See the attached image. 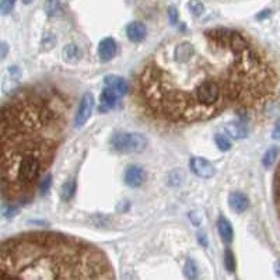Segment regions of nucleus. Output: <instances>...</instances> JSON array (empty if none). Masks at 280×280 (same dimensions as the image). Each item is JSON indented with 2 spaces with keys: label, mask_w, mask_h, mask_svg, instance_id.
Returning a JSON list of instances; mask_svg holds the SVG:
<instances>
[{
  "label": "nucleus",
  "mask_w": 280,
  "mask_h": 280,
  "mask_svg": "<svg viewBox=\"0 0 280 280\" xmlns=\"http://www.w3.org/2000/svg\"><path fill=\"white\" fill-rule=\"evenodd\" d=\"M277 86V70L262 48L238 31L212 28L163 42L143 64L136 90L150 118L191 125L230 110H259Z\"/></svg>",
  "instance_id": "nucleus-1"
},
{
  "label": "nucleus",
  "mask_w": 280,
  "mask_h": 280,
  "mask_svg": "<svg viewBox=\"0 0 280 280\" xmlns=\"http://www.w3.org/2000/svg\"><path fill=\"white\" fill-rule=\"evenodd\" d=\"M64 99L44 88H25L2 107V196L27 202L52 164L66 128Z\"/></svg>",
  "instance_id": "nucleus-2"
},
{
  "label": "nucleus",
  "mask_w": 280,
  "mask_h": 280,
  "mask_svg": "<svg viewBox=\"0 0 280 280\" xmlns=\"http://www.w3.org/2000/svg\"><path fill=\"white\" fill-rule=\"evenodd\" d=\"M111 146L119 153H140L147 146V140L139 133L118 132L111 137Z\"/></svg>",
  "instance_id": "nucleus-3"
},
{
  "label": "nucleus",
  "mask_w": 280,
  "mask_h": 280,
  "mask_svg": "<svg viewBox=\"0 0 280 280\" xmlns=\"http://www.w3.org/2000/svg\"><path fill=\"white\" fill-rule=\"evenodd\" d=\"M94 110V97L93 94L86 93L82 97V101L79 104V110L76 112V117H75V125L77 128L83 126L84 123L87 122L88 118L91 117V112Z\"/></svg>",
  "instance_id": "nucleus-4"
},
{
  "label": "nucleus",
  "mask_w": 280,
  "mask_h": 280,
  "mask_svg": "<svg viewBox=\"0 0 280 280\" xmlns=\"http://www.w3.org/2000/svg\"><path fill=\"white\" fill-rule=\"evenodd\" d=\"M191 169L195 174L200 177V178H212L213 175L216 174V169L213 167V164L207 161L206 158L202 157H193L189 161Z\"/></svg>",
  "instance_id": "nucleus-5"
},
{
  "label": "nucleus",
  "mask_w": 280,
  "mask_h": 280,
  "mask_svg": "<svg viewBox=\"0 0 280 280\" xmlns=\"http://www.w3.org/2000/svg\"><path fill=\"white\" fill-rule=\"evenodd\" d=\"M146 181V172L142 167L133 165V167H129L125 172V182L128 184L129 187L137 188L140 185H143V182Z\"/></svg>",
  "instance_id": "nucleus-6"
},
{
  "label": "nucleus",
  "mask_w": 280,
  "mask_h": 280,
  "mask_svg": "<svg viewBox=\"0 0 280 280\" xmlns=\"http://www.w3.org/2000/svg\"><path fill=\"white\" fill-rule=\"evenodd\" d=\"M115 53H117V42H115V40H112V38H105V40H102V41L99 42L98 55L99 59H101L102 62L111 60V59L115 56Z\"/></svg>",
  "instance_id": "nucleus-7"
},
{
  "label": "nucleus",
  "mask_w": 280,
  "mask_h": 280,
  "mask_svg": "<svg viewBox=\"0 0 280 280\" xmlns=\"http://www.w3.org/2000/svg\"><path fill=\"white\" fill-rule=\"evenodd\" d=\"M228 204L230 207L237 212V213H242L245 210L248 209V204H250V200L245 196L244 193L241 192H233L230 193L228 196Z\"/></svg>",
  "instance_id": "nucleus-8"
},
{
  "label": "nucleus",
  "mask_w": 280,
  "mask_h": 280,
  "mask_svg": "<svg viewBox=\"0 0 280 280\" xmlns=\"http://www.w3.org/2000/svg\"><path fill=\"white\" fill-rule=\"evenodd\" d=\"M101 104H99V112H107L115 107L118 99V94L110 87H105L101 93Z\"/></svg>",
  "instance_id": "nucleus-9"
},
{
  "label": "nucleus",
  "mask_w": 280,
  "mask_h": 280,
  "mask_svg": "<svg viewBox=\"0 0 280 280\" xmlns=\"http://www.w3.org/2000/svg\"><path fill=\"white\" fill-rule=\"evenodd\" d=\"M105 86L110 87L111 90H114L115 93L118 94V97H122L123 94H126L128 91V84L123 80L122 77L114 76V75H110V76L105 77Z\"/></svg>",
  "instance_id": "nucleus-10"
},
{
  "label": "nucleus",
  "mask_w": 280,
  "mask_h": 280,
  "mask_svg": "<svg viewBox=\"0 0 280 280\" xmlns=\"http://www.w3.org/2000/svg\"><path fill=\"white\" fill-rule=\"evenodd\" d=\"M126 35H128V38L132 42L143 41V38L146 37V27H145V24L137 23V21L130 23L128 25V28H126Z\"/></svg>",
  "instance_id": "nucleus-11"
},
{
  "label": "nucleus",
  "mask_w": 280,
  "mask_h": 280,
  "mask_svg": "<svg viewBox=\"0 0 280 280\" xmlns=\"http://www.w3.org/2000/svg\"><path fill=\"white\" fill-rule=\"evenodd\" d=\"M217 228H219V234L222 235L223 241L230 242V241L233 239V227H231V224H230V222H228L227 219L220 217L219 222H217Z\"/></svg>",
  "instance_id": "nucleus-12"
},
{
  "label": "nucleus",
  "mask_w": 280,
  "mask_h": 280,
  "mask_svg": "<svg viewBox=\"0 0 280 280\" xmlns=\"http://www.w3.org/2000/svg\"><path fill=\"white\" fill-rule=\"evenodd\" d=\"M228 133L235 139H242L248 133V129L242 122H230L227 126Z\"/></svg>",
  "instance_id": "nucleus-13"
},
{
  "label": "nucleus",
  "mask_w": 280,
  "mask_h": 280,
  "mask_svg": "<svg viewBox=\"0 0 280 280\" xmlns=\"http://www.w3.org/2000/svg\"><path fill=\"white\" fill-rule=\"evenodd\" d=\"M273 199H274V207L277 212V217L280 220V164L277 169H276V174H274V181H273Z\"/></svg>",
  "instance_id": "nucleus-14"
},
{
  "label": "nucleus",
  "mask_w": 280,
  "mask_h": 280,
  "mask_svg": "<svg viewBox=\"0 0 280 280\" xmlns=\"http://www.w3.org/2000/svg\"><path fill=\"white\" fill-rule=\"evenodd\" d=\"M184 273L187 276L188 280H196L199 276V269L198 265L195 263V261L192 259H188L185 266H184Z\"/></svg>",
  "instance_id": "nucleus-15"
},
{
  "label": "nucleus",
  "mask_w": 280,
  "mask_h": 280,
  "mask_svg": "<svg viewBox=\"0 0 280 280\" xmlns=\"http://www.w3.org/2000/svg\"><path fill=\"white\" fill-rule=\"evenodd\" d=\"M63 56L66 60H69V62H75L77 59L80 58V51H79V48L75 44H67L66 47L63 48Z\"/></svg>",
  "instance_id": "nucleus-16"
},
{
  "label": "nucleus",
  "mask_w": 280,
  "mask_h": 280,
  "mask_svg": "<svg viewBox=\"0 0 280 280\" xmlns=\"http://www.w3.org/2000/svg\"><path fill=\"white\" fill-rule=\"evenodd\" d=\"M75 191H76V182L73 181H67L64 182L63 187H62V189H60V196H62V199L63 200H70V199L73 198V195H75Z\"/></svg>",
  "instance_id": "nucleus-17"
},
{
  "label": "nucleus",
  "mask_w": 280,
  "mask_h": 280,
  "mask_svg": "<svg viewBox=\"0 0 280 280\" xmlns=\"http://www.w3.org/2000/svg\"><path fill=\"white\" fill-rule=\"evenodd\" d=\"M277 156H279V149H277V147H270L268 152L265 153V156H263V165H265L266 168L272 167L274 161H276Z\"/></svg>",
  "instance_id": "nucleus-18"
},
{
  "label": "nucleus",
  "mask_w": 280,
  "mask_h": 280,
  "mask_svg": "<svg viewBox=\"0 0 280 280\" xmlns=\"http://www.w3.org/2000/svg\"><path fill=\"white\" fill-rule=\"evenodd\" d=\"M215 140H216L217 147H219L222 152H227V150L231 149V142H230V139L227 137V134H222V133L216 134Z\"/></svg>",
  "instance_id": "nucleus-19"
},
{
  "label": "nucleus",
  "mask_w": 280,
  "mask_h": 280,
  "mask_svg": "<svg viewBox=\"0 0 280 280\" xmlns=\"http://www.w3.org/2000/svg\"><path fill=\"white\" fill-rule=\"evenodd\" d=\"M45 10H47L48 16H59L62 13V6L59 2H48L45 3Z\"/></svg>",
  "instance_id": "nucleus-20"
},
{
  "label": "nucleus",
  "mask_w": 280,
  "mask_h": 280,
  "mask_svg": "<svg viewBox=\"0 0 280 280\" xmlns=\"http://www.w3.org/2000/svg\"><path fill=\"white\" fill-rule=\"evenodd\" d=\"M224 266H226L228 272H234L235 270V258H234V254L231 252V250H226V254H224Z\"/></svg>",
  "instance_id": "nucleus-21"
},
{
  "label": "nucleus",
  "mask_w": 280,
  "mask_h": 280,
  "mask_svg": "<svg viewBox=\"0 0 280 280\" xmlns=\"http://www.w3.org/2000/svg\"><path fill=\"white\" fill-rule=\"evenodd\" d=\"M51 184H52V178H51V175L47 174L45 177H44V180L41 181V184H40V191H41L42 193H45L49 191V188H51Z\"/></svg>",
  "instance_id": "nucleus-22"
},
{
  "label": "nucleus",
  "mask_w": 280,
  "mask_h": 280,
  "mask_svg": "<svg viewBox=\"0 0 280 280\" xmlns=\"http://www.w3.org/2000/svg\"><path fill=\"white\" fill-rule=\"evenodd\" d=\"M188 7H189V10L195 16H199V14H202V12H203V5L199 3V2H191V3H188Z\"/></svg>",
  "instance_id": "nucleus-23"
},
{
  "label": "nucleus",
  "mask_w": 280,
  "mask_h": 280,
  "mask_svg": "<svg viewBox=\"0 0 280 280\" xmlns=\"http://www.w3.org/2000/svg\"><path fill=\"white\" fill-rule=\"evenodd\" d=\"M13 6H14V2H10V0H2V2H0V12H2V14H7V13L12 12Z\"/></svg>",
  "instance_id": "nucleus-24"
},
{
  "label": "nucleus",
  "mask_w": 280,
  "mask_h": 280,
  "mask_svg": "<svg viewBox=\"0 0 280 280\" xmlns=\"http://www.w3.org/2000/svg\"><path fill=\"white\" fill-rule=\"evenodd\" d=\"M272 137H273L274 140H280V118L277 119L276 125H274L273 132H272Z\"/></svg>",
  "instance_id": "nucleus-25"
},
{
  "label": "nucleus",
  "mask_w": 280,
  "mask_h": 280,
  "mask_svg": "<svg viewBox=\"0 0 280 280\" xmlns=\"http://www.w3.org/2000/svg\"><path fill=\"white\" fill-rule=\"evenodd\" d=\"M168 16H169V20H171V23L172 24L178 23V14H177V10H175L174 7H171V9L168 10Z\"/></svg>",
  "instance_id": "nucleus-26"
},
{
  "label": "nucleus",
  "mask_w": 280,
  "mask_h": 280,
  "mask_svg": "<svg viewBox=\"0 0 280 280\" xmlns=\"http://www.w3.org/2000/svg\"><path fill=\"white\" fill-rule=\"evenodd\" d=\"M274 272H276V274L280 277V261H277V262L274 263Z\"/></svg>",
  "instance_id": "nucleus-27"
},
{
  "label": "nucleus",
  "mask_w": 280,
  "mask_h": 280,
  "mask_svg": "<svg viewBox=\"0 0 280 280\" xmlns=\"http://www.w3.org/2000/svg\"><path fill=\"white\" fill-rule=\"evenodd\" d=\"M6 44H5V42H3V44H2V55H0V56H2V58H5V56H6Z\"/></svg>",
  "instance_id": "nucleus-28"
}]
</instances>
